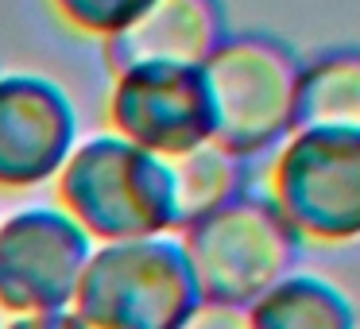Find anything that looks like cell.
Here are the masks:
<instances>
[{"label": "cell", "instance_id": "3957f363", "mask_svg": "<svg viewBox=\"0 0 360 329\" xmlns=\"http://www.w3.org/2000/svg\"><path fill=\"white\" fill-rule=\"evenodd\" d=\"M275 213L318 236L360 233V136L298 132L271 174Z\"/></svg>", "mask_w": 360, "mask_h": 329}, {"label": "cell", "instance_id": "8992f818", "mask_svg": "<svg viewBox=\"0 0 360 329\" xmlns=\"http://www.w3.org/2000/svg\"><path fill=\"white\" fill-rule=\"evenodd\" d=\"M225 39L221 0H148L117 35L105 39V58L117 74L140 66L202 70Z\"/></svg>", "mask_w": 360, "mask_h": 329}, {"label": "cell", "instance_id": "ba28073f", "mask_svg": "<svg viewBox=\"0 0 360 329\" xmlns=\"http://www.w3.org/2000/svg\"><path fill=\"white\" fill-rule=\"evenodd\" d=\"M171 179V205L174 221H202L205 213L221 209L236 198L240 186V155L221 148L217 140H205L182 155L163 159Z\"/></svg>", "mask_w": 360, "mask_h": 329}, {"label": "cell", "instance_id": "9c48e42d", "mask_svg": "<svg viewBox=\"0 0 360 329\" xmlns=\"http://www.w3.org/2000/svg\"><path fill=\"white\" fill-rule=\"evenodd\" d=\"M148 0H51V8L58 12L66 27L82 35H94V39H109L117 35L136 12L143 8Z\"/></svg>", "mask_w": 360, "mask_h": 329}, {"label": "cell", "instance_id": "6da1fadb", "mask_svg": "<svg viewBox=\"0 0 360 329\" xmlns=\"http://www.w3.org/2000/svg\"><path fill=\"white\" fill-rule=\"evenodd\" d=\"M302 63L271 35H225L202 63L213 109V140L233 155H252L295 128Z\"/></svg>", "mask_w": 360, "mask_h": 329}, {"label": "cell", "instance_id": "7a4b0ae2", "mask_svg": "<svg viewBox=\"0 0 360 329\" xmlns=\"http://www.w3.org/2000/svg\"><path fill=\"white\" fill-rule=\"evenodd\" d=\"M63 198L105 236H140L174 221L167 163L120 136H97L66 159Z\"/></svg>", "mask_w": 360, "mask_h": 329}, {"label": "cell", "instance_id": "277c9868", "mask_svg": "<svg viewBox=\"0 0 360 329\" xmlns=\"http://www.w3.org/2000/svg\"><path fill=\"white\" fill-rule=\"evenodd\" d=\"M109 117L120 140L159 159L182 155L213 140V109L202 70L140 66L117 74Z\"/></svg>", "mask_w": 360, "mask_h": 329}, {"label": "cell", "instance_id": "5b68a950", "mask_svg": "<svg viewBox=\"0 0 360 329\" xmlns=\"http://www.w3.org/2000/svg\"><path fill=\"white\" fill-rule=\"evenodd\" d=\"M74 109L35 74L0 78V186H32L70 159Z\"/></svg>", "mask_w": 360, "mask_h": 329}, {"label": "cell", "instance_id": "52a82bcc", "mask_svg": "<svg viewBox=\"0 0 360 329\" xmlns=\"http://www.w3.org/2000/svg\"><path fill=\"white\" fill-rule=\"evenodd\" d=\"M295 128L360 136V47L326 51L302 66Z\"/></svg>", "mask_w": 360, "mask_h": 329}]
</instances>
